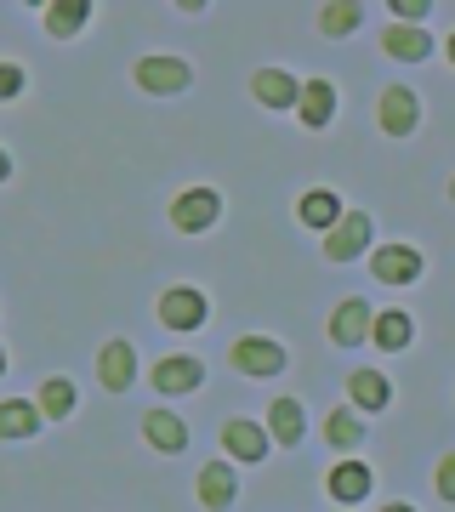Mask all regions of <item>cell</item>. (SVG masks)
I'll return each mask as SVG.
<instances>
[{
    "instance_id": "cell-1",
    "label": "cell",
    "mask_w": 455,
    "mask_h": 512,
    "mask_svg": "<svg viewBox=\"0 0 455 512\" xmlns=\"http://www.w3.org/2000/svg\"><path fill=\"white\" fill-rule=\"evenodd\" d=\"M137 86H143L148 97H177V92H188L194 86V69L182 63V57H143L137 63Z\"/></svg>"
},
{
    "instance_id": "cell-2",
    "label": "cell",
    "mask_w": 455,
    "mask_h": 512,
    "mask_svg": "<svg viewBox=\"0 0 455 512\" xmlns=\"http://www.w3.org/2000/svg\"><path fill=\"white\" fill-rule=\"evenodd\" d=\"M217 217H222V194L217 188H188V194L171 200V222H177L182 234H205Z\"/></svg>"
},
{
    "instance_id": "cell-3",
    "label": "cell",
    "mask_w": 455,
    "mask_h": 512,
    "mask_svg": "<svg viewBox=\"0 0 455 512\" xmlns=\"http://www.w3.org/2000/svg\"><path fill=\"white\" fill-rule=\"evenodd\" d=\"M370 239H376L370 217H364V211H342V222L325 234V256H330V262H353V256H364Z\"/></svg>"
},
{
    "instance_id": "cell-4",
    "label": "cell",
    "mask_w": 455,
    "mask_h": 512,
    "mask_svg": "<svg viewBox=\"0 0 455 512\" xmlns=\"http://www.w3.org/2000/svg\"><path fill=\"white\" fill-rule=\"evenodd\" d=\"M370 274L382 279V285H416L421 251L416 245H376V251H370Z\"/></svg>"
},
{
    "instance_id": "cell-5",
    "label": "cell",
    "mask_w": 455,
    "mask_h": 512,
    "mask_svg": "<svg viewBox=\"0 0 455 512\" xmlns=\"http://www.w3.org/2000/svg\"><path fill=\"white\" fill-rule=\"evenodd\" d=\"M234 370L239 376H256V382H262V376H279V370H285V348L268 342V336H239L234 342Z\"/></svg>"
},
{
    "instance_id": "cell-6",
    "label": "cell",
    "mask_w": 455,
    "mask_h": 512,
    "mask_svg": "<svg viewBox=\"0 0 455 512\" xmlns=\"http://www.w3.org/2000/svg\"><path fill=\"white\" fill-rule=\"evenodd\" d=\"M160 325L165 330H200L205 325V296L194 285H171L160 296Z\"/></svg>"
},
{
    "instance_id": "cell-7",
    "label": "cell",
    "mask_w": 455,
    "mask_h": 512,
    "mask_svg": "<svg viewBox=\"0 0 455 512\" xmlns=\"http://www.w3.org/2000/svg\"><path fill=\"white\" fill-rule=\"evenodd\" d=\"M325 490H330V501H336V507H359L364 495L376 490V473H370L364 461H336V467H330V478H325Z\"/></svg>"
},
{
    "instance_id": "cell-8",
    "label": "cell",
    "mask_w": 455,
    "mask_h": 512,
    "mask_svg": "<svg viewBox=\"0 0 455 512\" xmlns=\"http://www.w3.org/2000/svg\"><path fill=\"white\" fill-rule=\"evenodd\" d=\"M268 427L262 421H245V416H234V421H222V450L234 461H262L268 456Z\"/></svg>"
},
{
    "instance_id": "cell-9",
    "label": "cell",
    "mask_w": 455,
    "mask_h": 512,
    "mask_svg": "<svg viewBox=\"0 0 455 512\" xmlns=\"http://www.w3.org/2000/svg\"><path fill=\"white\" fill-rule=\"evenodd\" d=\"M421 126V97L410 86H387L382 92V131L387 137H410Z\"/></svg>"
},
{
    "instance_id": "cell-10",
    "label": "cell",
    "mask_w": 455,
    "mask_h": 512,
    "mask_svg": "<svg viewBox=\"0 0 455 512\" xmlns=\"http://www.w3.org/2000/svg\"><path fill=\"white\" fill-rule=\"evenodd\" d=\"M370 325H376V313L364 308V296H347L342 308L330 313V342L336 348H359L364 336H370Z\"/></svg>"
},
{
    "instance_id": "cell-11",
    "label": "cell",
    "mask_w": 455,
    "mask_h": 512,
    "mask_svg": "<svg viewBox=\"0 0 455 512\" xmlns=\"http://www.w3.org/2000/svg\"><path fill=\"white\" fill-rule=\"evenodd\" d=\"M97 382L109 387V393H126L137 382V348L131 342H109V348L97 353Z\"/></svg>"
},
{
    "instance_id": "cell-12",
    "label": "cell",
    "mask_w": 455,
    "mask_h": 512,
    "mask_svg": "<svg viewBox=\"0 0 455 512\" xmlns=\"http://www.w3.org/2000/svg\"><path fill=\"white\" fill-rule=\"evenodd\" d=\"M251 92H256L262 109H296V103H302V86H296L285 69H256L251 74Z\"/></svg>"
},
{
    "instance_id": "cell-13",
    "label": "cell",
    "mask_w": 455,
    "mask_h": 512,
    "mask_svg": "<svg viewBox=\"0 0 455 512\" xmlns=\"http://www.w3.org/2000/svg\"><path fill=\"white\" fill-rule=\"evenodd\" d=\"M143 439L160 450V456H182L188 450V421H177L171 410H148L143 416Z\"/></svg>"
},
{
    "instance_id": "cell-14",
    "label": "cell",
    "mask_w": 455,
    "mask_h": 512,
    "mask_svg": "<svg viewBox=\"0 0 455 512\" xmlns=\"http://www.w3.org/2000/svg\"><path fill=\"white\" fill-rule=\"evenodd\" d=\"M382 52L399 57V63H421V57H433V35L421 23H393L382 35Z\"/></svg>"
},
{
    "instance_id": "cell-15",
    "label": "cell",
    "mask_w": 455,
    "mask_h": 512,
    "mask_svg": "<svg viewBox=\"0 0 455 512\" xmlns=\"http://www.w3.org/2000/svg\"><path fill=\"white\" fill-rule=\"evenodd\" d=\"M234 495H239V478L228 461H211V467H200V501L211 512H228L234 507Z\"/></svg>"
},
{
    "instance_id": "cell-16",
    "label": "cell",
    "mask_w": 455,
    "mask_h": 512,
    "mask_svg": "<svg viewBox=\"0 0 455 512\" xmlns=\"http://www.w3.org/2000/svg\"><path fill=\"white\" fill-rule=\"evenodd\" d=\"M200 382H205L200 359H177V353H171V359H160V365H154V387H160V393H194Z\"/></svg>"
},
{
    "instance_id": "cell-17",
    "label": "cell",
    "mask_w": 455,
    "mask_h": 512,
    "mask_svg": "<svg viewBox=\"0 0 455 512\" xmlns=\"http://www.w3.org/2000/svg\"><path fill=\"white\" fill-rule=\"evenodd\" d=\"M410 336H416V319L404 308H387V313H376V325H370V342L382 353H399V348H410Z\"/></svg>"
},
{
    "instance_id": "cell-18",
    "label": "cell",
    "mask_w": 455,
    "mask_h": 512,
    "mask_svg": "<svg viewBox=\"0 0 455 512\" xmlns=\"http://www.w3.org/2000/svg\"><path fill=\"white\" fill-rule=\"evenodd\" d=\"M296 114H302V126H330V120H336V86H330V80H308V86H302V103H296Z\"/></svg>"
},
{
    "instance_id": "cell-19",
    "label": "cell",
    "mask_w": 455,
    "mask_h": 512,
    "mask_svg": "<svg viewBox=\"0 0 455 512\" xmlns=\"http://www.w3.org/2000/svg\"><path fill=\"white\" fill-rule=\"evenodd\" d=\"M86 18H91L86 0H52V6H40V23H46V35H57V40L80 35V29H86Z\"/></svg>"
},
{
    "instance_id": "cell-20",
    "label": "cell",
    "mask_w": 455,
    "mask_h": 512,
    "mask_svg": "<svg viewBox=\"0 0 455 512\" xmlns=\"http://www.w3.org/2000/svg\"><path fill=\"white\" fill-rule=\"evenodd\" d=\"M347 399H353V410H387L393 387H387L382 370H353L347 376Z\"/></svg>"
},
{
    "instance_id": "cell-21",
    "label": "cell",
    "mask_w": 455,
    "mask_h": 512,
    "mask_svg": "<svg viewBox=\"0 0 455 512\" xmlns=\"http://www.w3.org/2000/svg\"><path fill=\"white\" fill-rule=\"evenodd\" d=\"M296 217L308 222V228H319V234H330V228L342 222V200H336L330 188H308V194H302V205H296Z\"/></svg>"
},
{
    "instance_id": "cell-22",
    "label": "cell",
    "mask_w": 455,
    "mask_h": 512,
    "mask_svg": "<svg viewBox=\"0 0 455 512\" xmlns=\"http://www.w3.org/2000/svg\"><path fill=\"white\" fill-rule=\"evenodd\" d=\"M40 404H29V399H6L0 404V439H35L40 433Z\"/></svg>"
},
{
    "instance_id": "cell-23",
    "label": "cell",
    "mask_w": 455,
    "mask_h": 512,
    "mask_svg": "<svg viewBox=\"0 0 455 512\" xmlns=\"http://www.w3.org/2000/svg\"><path fill=\"white\" fill-rule=\"evenodd\" d=\"M302 404L296 399H273V410H268V439L273 444H302Z\"/></svg>"
},
{
    "instance_id": "cell-24",
    "label": "cell",
    "mask_w": 455,
    "mask_h": 512,
    "mask_svg": "<svg viewBox=\"0 0 455 512\" xmlns=\"http://www.w3.org/2000/svg\"><path fill=\"white\" fill-rule=\"evenodd\" d=\"M359 23H364V6H353V0H330V6H319V35H330V40L353 35Z\"/></svg>"
},
{
    "instance_id": "cell-25",
    "label": "cell",
    "mask_w": 455,
    "mask_h": 512,
    "mask_svg": "<svg viewBox=\"0 0 455 512\" xmlns=\"http://www.w3.org/2000/svg\"><path fill=\"white\" fill-rule=\"evenodd\" d=\"M325 439L336 444V450H353V444H364V421H359V410H330L325 416Z\"/></svg>"
},
{
    "instance_id": "cell-26",
    "label": "cell",
    "mask_w": 455,
    "mask_h": 512,
    "mask_svg": "<svg viewBox=\"0 0 455 512\" xmlns=\"http://www.w3.org/2000/svg\"><path fill=\"white\" fill-rule=\"evenodd\" d=\"M40 416L46 421H63L74 410V382H63V376H46V382H40Z\"/></svg>"
},
{
    "instance_id": "cell-27",
    "label": "cell",
    "mask_w": 455,
    "mask_h": 512,
    "mask_svg": "<svg viewBox=\"0 0 455 512\" xmlns=\"http://www.w3.org/2000/svg\"><path fill=\"white\" fill-rule=\"evenodd\" d=\"M23 92V69L18 63H0V103H12Z\"/></svg>"
},
{
    "instance_id": "cell-28",
    "label": "cell",
    "mask_w": 455,
    "mask_h": 512,
    "mask_svg": "<svg viewBox=\"0 0 455 512\" xmlns=\"http://www.w3.org/2000/svg\"><path fill=\"white\" fill-rule=\"evenodd\" d=\"M387 12H399V23H421L427 12H433V6H427V0H393Z\"/></svg>"
},
{
    "instance_id": "cell-29",
    "label": "cell",
    "mask_w": 455,
    "mask_h": 512,
    "mask_svg": "<svg viewBox=\"0 0 455 512\" xmlns=\"http://www.w3.org/2000/svg\"><path fill=\"white\" fill-rule=\"evenodd\" d=\"M438 495H444V501H455V450L438 461Z\"/></svg>"
},
{
    "instance_id": "cell-30",
    "label": "cell",
    "mask_w": 455,
    "mask_h": 512,
    "mask_svg": "<svg viewBox=\"0 0 455 512\" xmlns=\"http://www.w3.org/2000/svg\"><path fill=\"white\" fill-rule=\"evenodd\" d=\"M6 177H12V154H6V148H0V183H6Z\"/></svg>"
},
{
    "instance_id": "cell-31",
    "label": "cell",
    "mask_w": 455,
    "mask_h": 512,
    "mask_svg": "<svg viewBox=\"0 0 455 512\" xmlns=\"http://www.w3.org/2000/svg\"><path fill=\"white\" fill-rule=\"evenodd\" d=\"M382 512H416V507H410V501H387Z\"/></svg>"
},
{
    "instance_id": "cell-32",
    "label": "cell",
    "mask_w": 455,
    "mask_h": 512,
    "mask_svg": "<svg viewBox=\"0 0 455 512\" xmlns=\"http://www.w3.org/2000/svg\"><path fill=\"white\" fill-rule=\"evenodd\" d=\"M0 376H6V348H0Z\"/></svg>"
},
{
    "instance_id": "cell-33",
    "label": "cell",
    "mask_w": 455,
    "mask_h": 512,
    "mask_svg": "<svg viewBox=\"0 0 455 512\" xmlns=\"http://www.w3.org/2000/svg\"><path fill=\"white\" fill-rule=\"evenodd\" d=\"M450 63H455V35H450Z\"/></svg>"
},
{
    "instance_id": "cell-34",
    "label": "cell",
    "mask_w": 455,
    "mask_h": 512,
    "mask_svg": "<svg viewBox=\"0 0 455 512\" xmlns=\"http://www.w3.org/2000/svg\"><path fill=\"white\" fill-rule=\"evenodd\" d=\"M450 200H455V183H450Z\"/></svg>"
}]
</instances>
